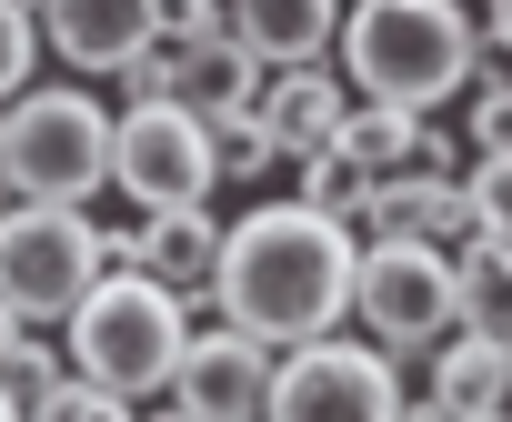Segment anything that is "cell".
<instances>
[{"label":"cell","instance_id":"cell-1","mask_svg":"<svg viewBox=\"0 0 512 422\" xmlns=\"http://www.w3.org/2000/svg\"><path fill=\"white\" fill-rule=\"evenodd\" d=\"M362 302V242L352 222L312 201H262L231 222V252H221V282H211V312L272 352H302L322 332H342Z\"/></svg>","mask_w":512,"mask_h":422},{"label":"cell","instance_id":"cell-2","mask_svg":"<svg viewBox=\"0 0 512 422\" xmlns=\"http://www.w3.org/2000/svg\"><path fill=\"white\" fill-rule=\"evenodd\" d=\"M482 71V11L472 0H352L342 21V81L392 111H432L472 91Z\"/></svg>","mask_w":512,"mask_h":422},{"label":"cell","instance_id":"cell-3","mask_svg":"<svg viewBox=\"0 0 512 422\" xmlns=\"http://www.w3.org/2000/svg\"><path fill=\"white\" fill-rule=\"evenodd\" d=\"M61 352H71V372L81 382H101V392H171L181 382V352H191V302L171 292V282H151L141 262H121V272H101V292L61 322Z\"/></svg>","mask_w":512,"mask_h":422},{"label":"cell","instance_id":"cell-4","mask_svg":"<svg viewBox=\"0 0 512 422\" xmlns=\"http://www.w3.org/2000/svg\"><path fill=\"white\" fill-rule=\"evenodd\" d=\"M111 151H121V111H101L81 81L11 101V131H0V171H11L21 201H91L111 191Z\"/></svg>","mask_w":512,"mask_h":422},{"label":"cell","instance_id":"cell-5","mask_svg":"<svg viewBox=\"0 0 512 422\" xmlns=\"http://www.w3.org/2000/svg\"><path fill=\"white\" fill-rule=\"evenodd\" d=\"M111 252H101V222L71 201H21L11 232H0V302H11V322L31 332H61L91 292H101Z\"/></svg>","mask_w":512,"mask_h":422},{"label":"cell","instance_id":"cell-6","mask_svg":"<svg viewBox=\"0 0 512 422\" xmlns=\"http://www.w3.org/2000/svg\"><path fill=\"white\" fill-rule=\"evenodd\" d=\"M111 191L141 211H211L221 191V131L191 121L181 101H121V151H111Z\"/></svg>","mask_w":512,"mask_h":422},{"label":"cell","instance_id":"cell-7","mask_svg":"<svg viewBox=\"0 0 512 422\" xmlns=\"http://www.w3.org/2000/svg\"><path fill=\"white\" fill-rule=\"evenodd\" d=\"M352 322L392 362L452 342L462 332V272H452V252H432V242H362V302H352Z\"/></svg>","mask_w":512,"mask_h":422},{"label":"cell","instance_id":"cell-8","mask_svg":"<svg viewBox=\"0 0 512 422\" xmlns=\"http://www.w3.org/2000/svg\"><path fill=\"white\" fill-rule=\"evenodd\" d=\"M272 422H402V362L382 342H302L282 352V392H272Z\"/></svg>","mask_w":512,"mask_h":422},{"label":"cell","instance_id":"cell-9","mask_svg":"<svg viewBox=\"0 0 512 422\" xmlns=\"http://www.w3.org/2000/svg\"><path fill=\"white\" fill-rule=\"evenodd\" d=\"M272 392H282V352L272 342H251V332H191V352H181V382H171V402L191 412V422H272Z\"/></svg>","mask_w":512,"mask_h":422},{"label":"cell","instance_id":"cell-10","mask_svg":"<svg viewBox=\"0 0 512 422\" xmlns=\"http://www.w3.org/2000/svg\"><path fill=\"white\" fill-rule=\"evenodd\" d=\"M51 61H71L81 81H121L151 51V0H41Z\"/></svg>","mask_w":512,"mask_h":422},{"label":"cell","instance_id":"cell-11","mask_svg":"<svg viewBox=\"0 0 512 422\" xmlns=\"http://www.w3.org/2000/svg\"><path fill=\"white\" fill-rule=\"evenodd\" d=\"M262 91H272V61L251 51L241 31H221V41H201V51H171V101H181L191 121H211V131L251 121Z\"/></svg>","mask_w":512,"mask_h":422},{"label":"cell","instance_id":"cell-12","mask_svg":"<svg viewBox=\"0 0 512 422\" xmlns=\"http://www.w3.org/2000/svg\"><path fill=\"white\" fill-rule=\"evenodd\" d=\"M372 242H432V252H472L482 242V211H472V181L462 171H412L372 201Z\"/></svg>","mask_w":512,"mask_h":422},{"label":"cell","instance_id":"cell-13","mask_svg":"<svg viewBox=\"0 0 512 422\" xmlns=\"http://www.w3.org/2000/svg\"><path fill=\"white\" fill-rule=\"evenodd\" d=\"M352 111H362V91H352V81H332L322 61H302V71H272V91H262V121H272V141H282L292 161L332 151V141L352 131Z\"/></svg>","mask_w":512,"mask_h":422},{"label":"cell","instance_id":"cell-14","mask_svg":"<svg viewBox=\"0 0 512 422\" xmlns=\"http://www.w3.org/2000/svg\"><path fill=\"white\" fill-rule=\"evenodd\" d=\"M221 252H231V222H221V211H151V222H141V272L171 282L181 302H211Z\"/></svg>","mask_w":512,"mask_h":422},{"label":"cell","instance_id":"cell-15","mask_svg":"<svg viewBox=\"0 0 512 422\" xmlns=\"http://www.w3.org/2000/svg\"><path fill=\"white\" fill-rule=\"evenodd\" d=\"M342 21H352V0H231V31L262 51L272 71L322 61V51L342 41Z\"/></svg>","mask_w":512,"mask_h":422},{"label":"cell","instance_id":"cell-16","mask_svg":"<svg viewBox=\"0 0 512 422\" xmlns=\"http://www.w3.org/2000/svg\"><path fill=\"white\" fill-rule=\"evenodd\" d=\"M432 402H452L462 422L502 412V402H512V342H492V332H452V342H432Z\"/></svg>","mask_w":512,"mask_h":422},{"label":"cell","instance_id":"cell-17","mask_svg":"<svg viewBox=\"0 0 512 422\" xmlns=\"http://www.w3.org/2000/svg\"><path fill=\"white\" fill-rule=\"evenodd\" d=\"M292 201L332 211V222H372V201H382V171H372L352 141H332V151H312V161H302V191H292Z\"/></svg>","mask_w":512,"mask_h":422},{"label":"cell","instance_id":"cell-18","mask_svg":"<svg viewBox=\"0 0 512 422\" xmlns=\"http://www.w3.org/2000/svg\"><path fill=\"white\" fill-rule=\"evenodd\" d=\"M452 272H462V332L512 342V242H472Z\"/></svg>","mask_w":512,"mask_h":422},{"label":"cell","instance_id":"cell-19","mask_svg":"<svg viewBox=\"0 0 512 422\" xmlns=\"http://www.w3.org/2000/svg\"><path fill=\"white\" fill-rule=\"evenodd\" d=\"M41 61H51L41 0H11V11H0V91H11V101H31V91H41Z\"/></svg>","mask_w":512,"mask_h":422},{"label":"cell","instance_id":"cell-20","mask_svg":"<svg viewBox=\"0 0 512 422\" xmlns=\"http://www.w3.org/2000/svg\"><path fill=\"white\" fill-rule=\"evenodd\" d=\"M231 31V0H151V51H201Z\"/></svg>","mask_w":512,"mask_h":422},{"label":"cell","instance_id":"cell-21","mask_svg":"<svg viewBox=\"0 0 512 422\" xmlns=\"http://www.w3.org/2000/svg\"><path fill=\"white\" fill-rule=\"evenodd\" d=\"M472 211H482V242H512V151H472Z\"/></svg>","mask_w":512,"mask_h":422},{"label":"cell","instance_id":"cell-22","mask_svg":"<svg viewBox=\"0 0 512 422\" xmlns=\"http://www.w3.org/2000/svg\"><path fill=\"white\" fill-rule=\"evenodd\" d=\"M272 161H292V151L272 141V121H262V111H251V121H231V131H221V181H262Z\"/></svg>","mask_w":512,"mask_h":422},{"label":"cell","instance_id":"cell-23","mask_svg":"<svg viewBox=\"0 0 512 422\" xmlns=\"http://www.w3.org/2000/svg\"><path fill=\"white\" fill-rule=\"evenodd\" d=\"M472 151H512V101H482L472 91Z\"/></svg>","mask_w":512,"mask_h":422},{"label":"cell","instance_id":"cell-24","mask_svg":"<svg viewBox=\"0 0 512 422\" xmlns=\"http://www.w3.org/2000/svg\"><path fill=\"white\" fill-rule=\"evenodd\" d=\"M482 41H492V51H512V0H482Z\"/></svg>","mask_w":512,"mask_h":422},{"label":"cell","instance_id":"cell-25","mask_svg":"<svg viewBox=\"0 0 512 422\" xmlns=\"http://www.w3.org/2000/svg\"><path fill=\"white\" fill-rule=\"evenodd\" d=\"M161 422H191V412H181V402H171V412H161Z\"/></svg>","mask_w":512,"mask_h":422},{"label":"cell","instance_id":"cell-26","mask_svg":"<svg viewBox=\"0 0 512 422\" xmlns=\"http://www.w3.org/2000/svg\"><path fill=\"white\" fill-rule=\"evenodd\" d=\"M482 422H512V412H482Z\"/></svg>","mask_w":512,"mask_h":422},{"label":"cell","instance_id":"cell-27","mask_svg":"<svg viewBox=\"0 0 512 422\" xmlns=\"http://www.w3.org/2000/svg\"><path fill=\"white\" fill-rule=\"evenodd\" d=\"M472 11H482V0H472Z\"/></svg>","mask_w":512,"mask_h":422}]
</instances>
